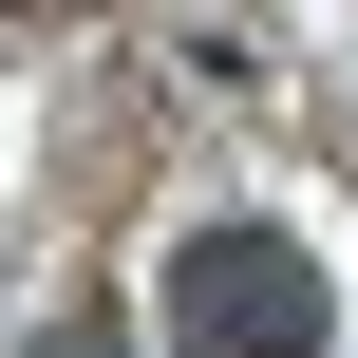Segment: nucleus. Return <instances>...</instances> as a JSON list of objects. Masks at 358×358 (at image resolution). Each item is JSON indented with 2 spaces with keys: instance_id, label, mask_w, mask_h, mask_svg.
Masks as SVG:
<instances>
[{
  "instance_id": "f257e3e1",
  "label": "nucleus",
  "mask_w": 358,
  "mask_h": 358,
  "mask_svg": "<svg viewBox=\"0 0 358 358\" xmlns=\"http://www.w3.org/2000/svg\"><path fill=\"white\" fill-rule=\"evenodd\" d=\"M170 358H321V264L283 227H208L170 264Z\"/></svg>"
},
{
  "instance_id": "f03ea898",
  "label": "nucleus",
  "mask_w": 358,
  "mask_h": 358,
  "mask_svg": "<svg viewBox=\"0 0 358 358\" xmlns=\"http://www.w3.org/2000/svg\"><path fill=\"white\" fill-rule=\"evenodd\" d=\"M19 358H113V321H38V340H19Z\"/></svg>"
}]
</instances>
